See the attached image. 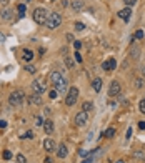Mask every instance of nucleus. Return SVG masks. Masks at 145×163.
Listing matches in <instances>:
<instances>
[{
  "label": "nucleus",
  "instance_id": "1",
  "mask_svg": "<svg viewBox=\"0 0 145 163\" xmlns=\"http://www.w3.org/2000/svg\"><path fill=\"white\" fill-rule=\"evenodd\" d=\"M23 100H25V93H23L22 90L12 92V93H10V97H9V103L13 105V107H19V105H22Z\"/></svg>",
  "mask_w": 145,
  "mask_h": 163
},
{
  "label": "nucleus",
  "instance_id": "2",
  "mask_svg": "<svg viewBox=\"0 0 145 163\" xmlns=\"http://www.w3.org/2000/svg\"><path fill=\"white\" fill-rule=\"evenodd\" d=\"M47 17H48V12L44 9V7H38V9L34 10V20L38 23V25H44L47 22Z\"/></svg>",
  "mask_w": 145,
  "mask_h": 163
},
{
  "label": "nucleus",
  "instance_id": "3",
  "mask_svg": "<svg viewBox=\"0 0 145 163\" xmlns=\"http://www.w3.org/2000/svg\"><path fill=\"white\" fill-rule=\"evenodd\" d=\"M60 23H62V17H60V13H48V17H47V22H45V25H47L48 28H57Z\"/></svg>",
  "mask_w": 145,
  "mask_h": 163
},
{
  "label": "nucleus",
  "instance_id": "4",
  "mask_svg": "<svg viewBox=\"0 0 145 163\" xmlns=\"http://www.w3.org/2000/svg\"><path fill=\"white\" fill-rule=\"evenodd\" d=\"M77 98H79V88H77V87H72V88L69 90V93H67L65 105H67V107H72V105H75Z\"/></svg>",
  "mask_w": 145,
  "mask_h": 163
},
{
  "label": "nucleus",
  "instance_id": "5",
  "mask_svg": "<svg viewBox=\"0 0 145 163\" xmlns=\"http://www.w3.org/2000/svg\"><path fill=\"white\" fill-rule=\"evenodd\" d=\"M32 90H34V93L42 95L45 90H47V83H45V82H42V80H35L34 83H32Z\"/></svg>",
  "mask_w": 145,
  "mask_h": 163
},
{
  "label": "nucleus",
  "instance_id": "6",
  "mask_svg": "<svg viewBox=\"0 0 145 163\" xmlns=\"http://www.w3.org/2000/svg\"><path fill=\"white\" fill-rule=\"evenodd\" d=\"M87 122H88V113L87 112H79L75 115V125L77 127H85L87 125Z\"/></svg>",
  "mask_w": 145,
  "mask_h": 163
},
{
  "label": "nucleus",
  "instance_id": "7",
  "mask_svg": "<svg viewBox=\"0 0 145 163\" xmlns=\"http://www.w3.org/2000/svg\"><path fill=\"white\" fill-rule=\"evenodd\" d=\"M120 90H122V87H120L118 82H112L110 88H108V95L110 97H117V95H120Z\"/></svg>",
  "mask_w": 145,
  "mask_h": 163
},
{
  "label": "nucleus",
  "instance_id": "8",
  "mask_svg": "<svg viewBox=\"0 0 145 163\" xmlns=\"http://www.w3.org/2000/svg\"><path fill=\"white\" fill-rule=\"evenodd\" d=\"M130 15H132V10H130V7L122 9V10L118 12V17L123 20V22H129V20H130Z\"/></svg>",
  "mask_w": 145,
  "mask_h": 163
},
{
  "label": "nucleus",
  "instance_id": "9",
  "mask_svg": "<svg viewBox=\"0 0 145 163\" xmlns=\"http://www.w3.org/2000/svg\"><path fill=\"white\" fill-rule=\"evenodd\" d=\"M117 68V62L114 58H108L107 62H104V70L105 72H112V70Z\"/></svg>",
  "mask_w": 145,
  "mask_h": 163
},
{
  "label": "nucleus",
  "instance_id": "10",
  "mask_svg": "<svg viewBox=\"0 0 145 163\" xmlns=\"http://www.w3.org/2000/svg\"><path fill=\"white\" fill-rule=\"evenodd\" d=\"M44 148L48 151V153H50V151H54L55 148H57V145H55V141L52 140V138H47V140L44 141Z\"/></svg>",
  "mask_w": 145,
  "mask_h": 163
},
{
  "label": "nucleus",
  "instance_id": "11",
  "mask_svg": "<svg viewBox=\"0 0 145 163\" xmlns=\"http://www.w3.org/2000/svg\"><path fill=\"white\" fill-rule=\"evenodd\" d=\"M62 78H63V77L60 75V72H52L50 75H48V80H50V83H54V87H55V85H57Z\"/></svg>",
  "mask_w": 145,
  "mask_h": 163
},
{
  "label": "nucleus",
  "instance_id": "12",
  "mask_svg": "<svg viewBox=\"0 0 145 163\" xmlns=\"http://www.w3.org/2000/svg\"><path fill=\"white\" fill-rule=\"evenodd\" d=\"M44 130H45L47 135H52V133H54V122H52V120H45L44 122Z\"/></svg>",
  "mask_w": 145,
  "mask_h": 163
},
{
  "label": "nucleus",
  "instance_id": "13",
  "mask_svg": "<svg viewBox=\"0 0 145 163\" xmlns=\"http://www.w3.org/2000/svg\"><path fill=\"white\" fill-rule=\"evenodd\" d=\"M29 102H30L32 105H42V98H40V95H37V93L30 95V97H29Z\"/></svg>",
  "mask_w": 145,
  "mask_h": 163
},
{
  "label": "nucleus",
  "instance_id": "14",
  "mask_svg": "<svg viewBox=\"0 0 145 163\" xmlns=\"http://www.w3.org/2000/svg\"><path fill=\"white\" fill-rule=\"evenodd\" d=\"M67 153H69V150H67V145H65V143H62V145L58 147V150H57V155H58L60 158H65V157H67Z\"/></svg>",
  "mask_w": 145,
  "mask_h": 163
},
{
  "label": "nucleus",
  "instance_id": "15",
  "mask_svg": "<svg viewBox=\"0 0 145 163\" xmlns=\"http://www.w3.org/2000/svg\"><path fill=\"white\" fill-rule=\"evenodd\" d=\"M83 7H85V5H83L82 0H73V2H72V9L75 10V12H80V10H82Z\"/></svg>",
  "mask_w": 145,
  "mask_h": 163
},
{
  "label": "nucleus",
  "instance_id": "16",
  "mask_svg": "<svg viewBox=\"0 0 145 163\" xmlns=\"http://www.w3.org/2000/svg\"><path fill=\"white\" fill-rule=\"evenodd\" d=\"M55 90H57V92H65V90H67V80H65V78L60 80L58 83L55 85Z\"/></svg>",
  "mask_w": 145,
  "mask_h": 163
},
{
  "label": "nucleus",
  "instance_id": "17",
  "mask_svg": "<svg viewBox=\"0 0 145 163\" xmlns=\"http://www.w3.org/2000/svg\"><path fill=\"white\" fill-rule=\"evenodd\" d=\"M92 85H94V90L98 93V92L102 90V78H95V80H94V83H92Z\"/></svg>",
  "mask_w": 145,
  "mask_h": 163
},
{
  "label": "nucleus",
  "instance_id": "18",
  "mask_svg": "<svg viewBox=\"0 0 145 163\" xmlns=\"http://www.w3.org/2000/svg\"><path fill=\"white\" fill-rule=\"evenodd\" d=\"M32 58H34V52L25 48V50H23V60H25V62H30Z\"/></svg>",
  "mask_w": 145,
  "mask_h": 163
},
{
  "label": "nucleus",
  "instance_id": "19",
  "mask_svg": "<svg viewBox=\"0 0 145 163\" xmlns=\"http://www.w3.org/2000/svg\"><path fill=\"white\" fill-rule=\"evenodd\" d=\"M104 135L107 137V138H112V137L115 135V128H114V127H110V128H107V130H105V133H104Z\"/></svg>",
  "mask_w": 145,
  "mask_h": 163
},
{
  "label": "nucleus",
  "instance_id": "20",
  "mask_svg": "<svg viewBox=\"0 0 145 163\" xmlns=\"http://www.w3.org/2000/svg\"><path fill=\"white\" fill-rule=\"evenodd\" d=\"M19 17H25V3L19 5Z\"/></svg>",
  "mask_w": 145,
  "mask_h": 163
},
{
  "label": "nucleus",
  "instance_id": "21",
  "mask_svg": "<svg viewBox=\"0 0 145 163\" xmlns=\"http://www.w3.org/2000/svg\"><path fill=\"white\" fill-rule=\"evenodd\" d=\"M0 15H2V19H3V20H9V19H10V15H12V12L5 9V10H3V12H2V13H0Z\"/></svg>",
  "mask_w": 145,
  "mask_h": 163
},
{
  "label": "nucleus",
  "instance_id": "22",
  "mask_svg": "<svg viewBox=\"0 0 145 163\" xmlns=\"http://www.w3.org/2000/svg\"><path fill=\"white\" fill-rule=\"evenodd\" d=\"M92 107H94V105L90 103V102H85V103L82 105V108H83V112H90L92 110Z\"/></svg>",
  "mask_w": 145,
  "mask_h": 163
},
{
  "label": "nucleus",
  "instance_id": "23",
  "mask_svg": "<svg viewBox=\"0 0 145 163\" xmlns=\"http://www.w3.org/2000/svg\"><path fill=\"white\" fill-rule=\"evenodd\" d=\"M65 65L69 67V68H72V67H73V60L70 58V57H65Z\"/></svg>",
  "mask_w": 145,
  "mask_h": 163
},
{
  "label": "nucleus",
  "instance_id": "24",
  "mask_svg": "<svg viewBox=\"0 0 145 163\" xmlns=\"http://www.w3.org/2000/svg\"><path fill=\"white\" fill-rule=\"evenodd\" d=\"M15 160H17V163H27V158L23 157V155H17Z\"/></svg>",
  "mask_w": 145,
  "mask_h": 163
},
{
  "label": "nucleus",
  "instance_id": "25",
  "mask_svg": "<svg viewBox=\"0 0 145 163\" xmlns=\"http://www.w3.org/2000/svg\"><path fill=\"white\" fill-rule=\"evenodd\" d=\"M83 28H85V25H83L82 22H77V23H75V30H77V32H82Z\"/></svg>",
  "mask_w": 145,
  "mask_h": 163
},
{
  "label": "nucleus",
  "instance_id": "26",
  "mask_svg": "<svg viewBox=\"0 0 145 163\" xmlns=\"http://www.w3.org/2000/svg\"><path fill=\"white\" fill-rule=\"evenodd\" d=\"M25 70H27L29 73H35V72H37V68H35L34 65H27V67H25Z\"/></svg>",
  "mask_w": 145,
  "mask_h": 163
},
{
  "label": "nucleus",
  "instance_id": "27",
  "mask_svg": "<svg viewBox=\"0 0 145 163\" xmlns=\"http://www.w3.org/2000/svg\"><path fill=\"white\" fill-rule=\"evenodd\" d=\"M48 97H50V98H57V97H58V92L54 88V90H50V93H48Z\"/></svg>",
  "mask_w": 145,
  "mask_h": 163
},
{
  "label": "nucleus",
  "instance_id": "28",
  "mask_svg": "<svg viewBox=\"0 0 145 163\" xmlns=\"http://www.w3.org/2000/svg\"><path fill=\"white\" fill-rule=\"evenodd\" d=\"M139 108H140V112H142V113H145V98L139 103Z\"/></svg>",
  "mask_w": 145,
  "mask_h": 163
},
{
  "label": "nucleus",
  "instance_id": "29",
  "mask_svg": "<svg viewBox=\"0 0 145 163\" xmlns=\"http://www.w3.org/2000/svg\"><path fill=\"white\" fill-rule=\"evenodd\" d=\"M3 158H5V160H10V158H12V153H10L9 150H5L3 151Z\"/></svg>",
  "mask_w": 145,
  "mask_h": 163
},
{
  "label": "nucleus",
  "instance_id": "30",
  "mask_svg": "<svg viewBox=\"0 0 145 163\" xmlns=\"http://www.w3.org/2000/svg\"><path fill=\"white\" fill-rule=\"evenodd\" d=\"M142 37H143V32H142V30H137V32H135V38H137V40H140Z\"/></svg>",
  "mask_w": 145,
  "mask_h": 163
},
{
  "label": "nucleus",
  "instance_id": "31",
  "mask_svg": "<svg viewBox=\"0 0 145 163\" xmlns=\"http://www.w3.org/2000/svg\"><path fill=\"white\" fill-rule=\"evenodd\" d=\"M73 47H75V50H80V47H82V42H77V40H73Z\"/></svg>",
  "mask_w": 145,
  "mask_h": 163
},
{
  "label": "nucleus",
  "instance_id": "32",
  "mask_svg": "<svg viewBox=\"0 0 145 163\" xmlns=\"http://www.w3.org/2000/svg\"><path fill=\"white\" fill-rule=\"evenodd\" d=\"M44 122H45V120H42V118H38V116H37V122H35V125H37V127H44Z\"/></svg>",
  "mask_w": 145,
  "mask_h": 163
},
{
  "label": "nucleus",
  "instance_id": "33",
  "mask_svg": "<svg viewBox=\"0 0 145 163\" xmlns=\"http://www.w3.org/2000/svg\"><path fill=\"white\" fill-rule=\"evenodd\" d=\"M123 2H125L129 7H132V5H135V2H137V0H123Z\"/></svg>",
  "mask_w": 145,
  "mask_h": 163
},
{
  "label": "nucleus",
  "instance_id": "34",
  "mask_svg": "<svg viewBox=\"0 0 145 163\" xmlns=\"http://www.w3.org/2000/svg\"><path fill=\"white\" fill-rule=\"evenodd\" d=\"M75 60H77V62H82V57H80V52L79 50L75 52Z\"/></svg>",
  "mask_w": 145,
  "mask_h": 163
},
{
  "label": "nucleus",
  "instance_id": "35",
  "mask_svg": "<svg viewBox=\"0 0 145 163\" xmlns=\"http://www.w3.org/2000/svg\"><path fill=\"white\" fill-rule=\"evenodd\" d=\"M79 155H80V157H87L88 151H87V150H79Z\"/></svg>",
  "mask_w": 145,
  "mask_h": 163
},
{
  "label": "nucleus",
  "instance_id": "36",
  "mask_svg": "<svg viewBox=\"0 0 145 163\" xmlns=\"http://www.w3.org/2000/svg\"><path fill=\"white\" fill-rule=\"evenodd\" d=\"M5 127H7V122L5 120H0V128H5Z\"/></svg>",
  "mask_w": 145,
  "mask_h": 163
},
{
  "label": "nucleus",
  "instance_id": "37",
  "mask_svg": "<svg viewBox=\"0 0 145 163\" xmlns=\"http://www.w3.org/2000/svg\"><path fill=\"white\" fill-rule=\"evenodd\" d=\"M133 157H135V158H140V160H142V158H143V155H142V153H139V151H137V153H133Z\"/></svg>",
  "mask_w": 145,
  "mask_h": 163
},
{
  "label": "nucleus",
  "instance_id": "38",
  "mask_svg": "<svg viewBox=\"0 0 145 163\" xmlns=\"http://www.w3.org/2000/svg\"><path fill=\"white\" fill-rule=\"evenodd\" d=\"M139 128H140V130H145V122H140V123H139Z\"/></svg>",
  "mask_w": 145,
  "mask_h": 163
},
{
  "label": "nucleus",
  "instance_id": "39",
  "mask_svg": "<svg viewBox=\"0 0 145 163\" xmlns=\"http://www.w3.org/2000/svg\"><path fill=\"white\" fill-rule=\"evenodd\" d=\"M67 40L73 42V35H72V33H67Z\"/></svg>",
  "mask_w": 145,
  "mask_h": 163
},
{
  "label": "nucleus",
  "instance_id": "40",
  "mask_svg": "<svg viewBox=\"0 0 145 163\" xmlns=\"http://www.w3.org/2000/svg\"><path fill=\"white\" fill-rule=\"evenodd\" d=\"M2 42H5V35L0 33V43H2Z\"/></svg>",
  "mask_w": 145,
  "mask_h": 163
},
{
  "label": "nucleus",
  "instance_id": "41",
  "mask_svg": "<svg viewBox=\"0 0 145 163\" xmlns=\"http://www.w3.org/2000/svg\"><path fill=\"white\" fill-rule=\"evenodd\" d=\"M9 2H10V0H0V3H2V5H7Z\"/></svg>",
  "mask_w": 145,
  "mask_h": 163
},
{
  "label": "nucleus",
  "instance_id": "42",
  "mask_svg": "<svg viewBox=\"0 0 145 163\" xmlns=\"http://www.w3.org/2000/svg\"><path fill=\"white\" fill-rule=\"evenodd\" d=\"M44 163H52V158H48V157H47V158H45V161H44Z\"/></svg>",
  "mask_w": 145,
  "mask_h": 163
},
{
  "label": "nucleus",
  "instance_id": "43",
  "mask_svg": "<svg viewBox=\"0 0 145 163\" xmlns=\"http://www.w3.org/2000/svg\"><path fill=\"white\" fill-rule=\"evenodd\" d=\"M90 161H92V158H87V160H83L82 163H90Z\"/></svg>",
  "mask_w": 145,
  "mask_h": 163
},
{
  "label": "nucleus",
  "instance_id": "44",
  "mask_svg": "<svg viewBox=\"0 0 145 163\" xmlns=\"http://www.w3.org/2000/svg\"><path fill=\"white\" fill-rule=\"evenodd\" d=\"M117 163H125V161H122V160H118V161H117Z\"/></svg>",
  "mask_w": 145,
  "mask_h": 163
},
{
  "label": "nucleus",
  "instance_id": "45",
  "mask_svg": "<svg viewBox=\"0 0 145 163\" xmlns=\"http://www.w3.org/2000/svg\"><path fill=\"white\" fill-rule=\"evenodd\" d=\"M27 2H30V0H27Z\"/></svg>",
  "mask_w": 145,
  "mask_h": 163
},
{
  "label": "nucleus",
  "instance_id": "46",
  "mask_svg": "<svg viewBox=\"0 0 145 163\" xmlns=\"http://www.w3.org/2000/svg\"><path fill=\"white\" fill-rule=\"evenodd\" d=\"M52 2H55V0H52Z\"/></svg>",
  "mask_w": 145,
  "mask_h": 163
}]
</instances>
